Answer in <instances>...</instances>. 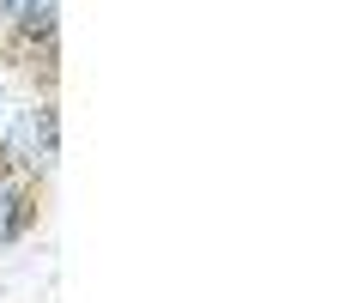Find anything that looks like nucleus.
I'll return each instance as SVG.
<instances>
[{"instance_id": "1", "label": "nucleus", "mask_w": 363, "mask_h": 303, "mask_svg": "<svg viewBox=\"0 0 363 303\" xmlns=\"http://www.w3.org/2000/svg\"><path fill=\"white\" fill-rule=\"evenodd\" d=\"M0 164H6V176H37L55 164V104H30L13 116V128H6V140H0Z\"/></svg>"}, {"instance_id": "2", "label": "nucleus", "mask_w": 363, "mask_h": 303, "mask_svg": "<svg viewBox=\"0 0 363 303\" xmlns=\"http://www.w3.org/2000/svg\"><path fill=\"white\" fill-rule=\"evenodd\" d=\"M30 224H37V188L25 176H0V249L18 243Z\"/></svg>"}]
</instances>
